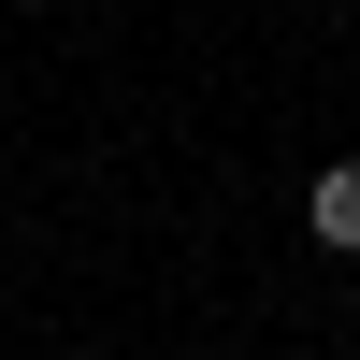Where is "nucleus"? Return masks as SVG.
I'll return each instance as SVG.
<instances>
[{
  "instance_id": "f257e3e1",
  "label": "nucleus",
  "mask_w": 360,
  "mask_h": 360,
  "mask_svg": "<svg viewBox=\"0 0 360 360\" xmlns=\"http://www.w3.org/2000/svg\"><path fill=\"white\" fill-rule=\"evenodd\" d=\"M303 231H317V245H346V259H360V159H332V173L303 188Z\"/></svg>"
}]
</instances>
